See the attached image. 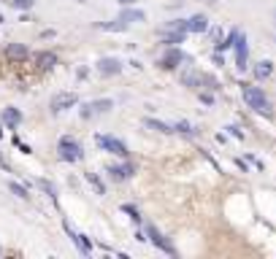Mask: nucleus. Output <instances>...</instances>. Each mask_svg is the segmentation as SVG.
<instances>
[{"instance_id":"nucleus-25","label":"nucleus","mask_w":276,"mask_h":259,"mask_svg":"<svg viewBox=\"0 0 276 259\" xmlns=\"http://www.w3.org/2000/svg\"><path fill=\"white\" fill-rule=\"evenodd\" d=\"M8 6L17 8V11H30V8L36 6V0H8Z\"/></svg>"},{"instance_id":"nucleus-3","label":"nucleus","mask_w":276,"mask_h":259,"mask_svg":"<svg viewBox=\"0 0 276 259\" xmlns=\"http://www.w3.org/2000/svg\"><path fill=\"white\" fill-rule=\"evenodd\" d=\"M95 143H98L103 151H108V154L122 157V159H127V154H130L127 146H125L119 138H114V135H95Z\"/></svg>"},{"instance_id":"nucleus-20","label":"nucleus","mask_w":276,"mask_h":259,"mask_svg":"<svg viewBox=\"0 0 276 259\" xmlns=\"http://www.w3.org/2000/svg\"><path fill=\"white\" fill-rule=\"evenodd\" d=\"M95 27H98V30H106V33H122V30H127V22L114 19V22H98Z\"/></svg>"},{"instance_id":"nucleus-16","label":"nucleus","mask_w":276,"mask_h":259,"mask_svg":"<svg viewBox=\"0 0 276 259\" xmlns=\"http://www.w3.org/2000/svg\"><path fill=\"white\" fill-rule=\"evenodd\" d=\"M184 35H187V33H176V30H160V38H163L165 46H176V43H184Z\"/></svg>"},{"instance_id":"nucleus-28","label":"nucleus","mask_w":276,"mask_h":259,"mask_svg":"<svg viewBox=\"0 0 276 259\" xmlns=\"http://www.w3.org/2000/svg\"><path fill=\"white\" fill-rule=\"evenodd\" d=\"M14 146H19V151H22V154H33V149H30L27 143H22V138H19V135H14Z\"/></svg>"},{"instance_id":"nucleus-8","label":"nucleus","mask_w":276,"mask_h":259,"mask_svg":"<svg viewBox=\"0 0 276 259\" xmlns=\"http://www.w3.org/2000/svg\"><path fill=\"white\" fill-rule=\"evenodd\" d=\"M79 103V98L73 92H60L52 98V103H49V108H52V114H63V111L73 108V105Z\"/></svg>"},{"instance_id":"nucleus-11","label":"nucleus","mask_w":276,"mask_h":259,"mask_svg":"<svg viewBox=\"0 0 276 259\" xmlns=\"http://www.w3.org/2000/svg\"><path fill=\"white\" fill-rule=\"evenodd\" d=\"M98 73L100 76H117V73H122V60H117V57H103V60H98Z\"/></svg>"},{"instance_id":"nucleus-10","label":"nucleus","mask_w":276,"mask_h":259,"mask_svg":"<svg viewBox=\"0 0 276 259\" xmlns=\"http://www.w3.org/2000/svg\"><path fill=\"white\" fill-rule=\"evenodd\" d=\"M106 173L111 176L114 181H127V179H133V176H135V165L125 159V162H119V165H108Z\"/></svg>"},{"instance_id":"nucleus-29","label":"nucleus","mask_w":276,"mask_h":259,"mask_svg":"<svg viewBox=\"0 0 276 259\" xmlns=\"http://www.w3.org/2000/svg\"><path fill=\"white\" fill-rule=\"evenodd\" d=\"M230 130V135H233V138H238V140H244V133H241L238 127H228Z\"/></svg>"},{"instance_id":"nucleus-9","label":"nucleus","mask_w":276,"mask_h":259,"mask_svg":"<svg viewBox=\"0 0 276 259\" xmlns=\"http://www.w3.org/2000/svg\"><path fill=\"white\" fill-rule=\"evenodd\" d=\"M147 235H149V240H152L154 246L160 248V251L170 254V257L176 254V248H173V243H170L168 238H165V235H163V232H160V230H157V227H154V224H147Z\"/></svg>"},{"instance_id":"nucleus-6","label":"nucleus","mask_w":276,"mask_h":259,"mask_svg":"<svg viewBox=\"0 0 276 259\" xmlns=\"http://www.w3.org/2000/svg\"><path fill=\"white\" fill-rule=\"evenodd\" d=\"M114 108V100L103 98V100H92V103H84L82 105V119H92V116H100V114H108Z\"/></svg>"},{"instance_id":"nucleus-7","label":"nucleus","mask_w":276,"mask_h":259,"mask_svg":"<svg viewBox=\"0 0 276 259\" xmlns=\"http://www.w3.org/2000/svg\"><path fill=\"white\" fill-rule=\"evenodd\" d=\"M182 84L190 86V89H198L200 84H209L212 89H219L217 81L209 79V76H203V73H198V70H184V73H182Z\"/></svg>"},{"instance_id":"nucleus-5","label":"nucleus","mask_w":276,"mask_h":259,"mask_svg":"<svg viewBox=\"0 0 276 259\" xmlns=\"http://www.w3.org/2000/svg\"><path fill=\"white\" fill-rule=\"evenodd\" d=\"M182 62H187V54H184L179 46H168V49H165V54L160 57L157 65H160L163 70H176Z\"/></svg>"},{"instance_id":"nucleus-27","label":"nucleus","mask_w":276,"mask_h":259,"mask_svg":"<svg viewBox=\"0 0 276 259\" xmlns=\"http://www.w3.org/2000/svg\"><path fill=\"white\" fill-rule=\"evenodd\" d=\"M122 213H127L135 224H141V213H138V208H135V205H122Z\"/></svg>"},{"instance_id":"nucleus-15","label":"nucleus","mask_w":276,"mask_h":259,"mask_svg":"<svg viewBox=\"0 0 276 259\" xmlns=\"http://www.w3.org/2000/svg\"><path fill=\"white\" fill-rule=\"evenodd\" d=\"M255 79L257 81H265V79H271V73H274V62H271V60H260L257 65H255Z\"/></svg>"},{"instance_id":"nucleus-19","label":"nucleus","mask_w":276,"mask_h":259,"mask_svg":"<svg viewBox=\"0 0 276 259\" xmlns=\"http://www.w3.org/2000/svg\"><path fill=\"white\" fill-rule=\"evenodd\" d=\"M144 124H147L149 130H154V133H163V135L173 133V124H165V121H160V119H144Z\"/></svg>"},{"instance_id":"nucleus-13","label":"nucleus","mask_w":276,"mask_h":259,"mask_svg":"<svg viewBox=\"0 0 276 259\" xmlns=\"http://www.w3.org/2000/svg\"><path fill=\"white\" fill-rule=\"evenodd\" d=\"M36 65L41 70H52L54 65H57V54L54 52H38L36 54Z\"/></svg>"},{"instance_id":"nucleus-24","label":"nucleus","mask_w":276,"mask_h":259,"mask_svg":"<svg viewBox=\"0 0 276 259\" xmlns=\"http://www.w3.org/2000/svg\"><path fill=\"white\" fill-rule=\"evenodd\" d=\"M87 181L92 184V189L98 192V195H106V184H103V181H100L98 176H95V173H87Z\"/></svg>"},{"instance_id":"nucleus-34","label":"nucleus","mask_w":276,"mask_h":259,"mask_svg":"<svg viewBox=\"0 0 276 259\" xmlns=\"http://www.w3.org/2000/svg\"><path fill=\"white\" fill-rule=\"evenodd\" d=\"M209 3H214V0H209Z\"/></svg>"},{"instance_id":"nucleus-26","label":"nucleus","mask_w":276,"mask_h":259,"mask_svg":"<svg viewBox=\"0 0 276 259\" xmlns=\"http://www.w3.org/2000/svg\"><path fill=\"white\" fill-rule=\"evenodd\" d=\"M36 184H38V189H43V192H46V195H49V197H52V200H54V202H57V189H54V186H52V184H49V181H43V179H38V181H36Z\"/></svg>"},{"instance_id":"nucleus-23","label":"nucleus","mask_w":276,"mask_h":259,"mask_svg":"<svg viewBox=\"0 0 276 259\" xmlns=\"http://www.w3.org/2000/svg\"><path fill=\"white\" fill-rule=\"evenodd\" d=\"M8 189H11V195H17L19 200H30V192L24 189L22 184H17V181H8Z\"/></svg>"},{"instance_id":"nucleus-36","label":"nucleus","mask_w":276,"mask_h":259,"mask_svg":"<svg viewBox=\"0 0 276 259\" xmlns=\"http://www.w3.org/2000/svg\"><path fill=\"white\" fill-rule=\"evenodd\" d=\"M0 254H3V248H0Z\"/></svg>"},{"instance_id":"nucleus-32","label":"nucleus","mask_w":276,"mask_h":259,"mask_svg":"<svg viewBox=\"0 0 276 259\" xmlns=\"http://www.w3.org/2000/svg\"><path fill=\"white\" fill-rule=\"evenodd\" d=\"M133 3H138V0H119V6H133Z\"/></svg>"},{"instance_id":"nucleus-22","label":"nucleus","mask_w":276,"mask_h":259,"mask_svg":"<svg viewBox=\"0 0 276 259\" xmlns=\"http://www.w3.org/2000/svg\"><path fill=\"white\" fill-rule=\"evenodd\" d=\"M173 133H182V135H195L198 130H195V124H190L187 119H182V121H176V124H173Z\"/></svg>"},{"instance_id":"nucleus-17","label":"nucleus","mask_w":276,"mask_h":259,"mask_svg":"<svg viewBox=\"0 0 276 259\" xmlns=\"http://www.w3.org/2000/svg\"><path fill=\"white\" fill-rule=\"evenodd\" d=\"M27 46L24 43H8L6 46V57L8 60H27Z\"/></svg>"},{"instance_id":"nucleus-4","label":"nucleus","mask_w":276,"mask_h":259,"mask_svg":"<svg viewBox=\"0 0 276 259\" xmlns=\"http://www.w3.org/2000/svg\"><path fill=\"white\" fill-rule=\"evenodd\" d=\"M233 46H235V68L244 73V70L249 68V43H247V35L241 33V30H238V35H235Z\"/></svg>"},{"instance_id":"nucleus-14","label":"nucleus","mask_w":276,"mask_h":259,"mask_svg":"<svg viewBox=\"0 0 276 259\" xmlns=\"http://www.w3.org/2000/svg\"><path fill=\"white\" fill-rule=\"evenodd\" d=\"M187 30L190 33H206V30H209V19H206L203 14H195V17L187 19Z\"/></svg>"},{"instance_id":"nucleus-18","label":"nucleus","mask_w":276,"mask_h":259,"mask_svg":"<svg viewBox=\"0 0 276 259\" xmlns=\"http://www.w3.org/2000/svg\"><path fill=\"white\" fill-rule=\"evenodd\" d=\"M3 121H6L11 130H17V127L22 124V111H17V108H3Z\"/></svg>"},{"instance_id":"nucleus-31","label":"nucleus","mask_w":276,"mask_h":259,"mask_svg":"<svg viewBox=\"0 0 276 259\" xmlns=\"http://www.w3.org/2000/svg\"><path fill=\"white\" fill-rule=\"evenodd\" d=\"M0 167H3V170H11V165H8L6 159H3V154H0Z\"/></svg>"},{"instance_id":"nucleus-12","label":"nucleus","mask_w":276,"mask_h":259,"mask_svg":"<svg viewBox=\"0 0 276 259\" xmlns=\"http://www.w3.org/2000/svg\"><path fill=\"white\" fill-rule=\"evenodd\" d=\"M63 227H65V232L71 235V240L76 243V248H79V251H82L84 257H89V254H92V243H89V238H87V235H79V232H73L68 221H63Z\"/></svg>"},{"instance_id":"nucleus-30","label":"nucleus","mask_w":276,"mask_h":259,"mask_svg":"<svg viewBox=\"0 0 276 259\" xmlns=\"http://www.w3.org/2000/svg\"><path fill=\"white\" fill-rule=\"evenodd\" d=\"M200 100H203L206 105H212V103H214V98H212V95H209V92H200Z\"/></svg>"},{"instance_id":"nucleus-2","label":"nucleus","mask_w":276,"mask_h":259,"mask_svg":"<svg viewBox=\"0 0 276 259\" xmlns=\"http://www.w3.org/2000/svg\"><path fill=\"white\" fill-rule=\"evenodd\" d=\"M57 154H60V159L63 162H79L84 157V151H82V146H79V140H73L71 135H63L60 138V143H57Z\"/></svg>"},{"instance_id":"nucleus-21","label":"nucleus","mask_w":276,"mask_h":259,"mask_svg":"<svg viewBox=\"0 0 276 259\" xmlns=\"http://www.w3.org/2000/svg\"><path fill=\"white\" fill-rule=\"evenodd\" d=\"M119 19H122V22H144V19H147V14L144 11H138V8H125L122 14H119Z\"/></svg>"},{"instance_id":"nucleus-1","label":"nucleus","mask_w":276,"mask_h":259,"mask_svg":"<svg viewBox=\"0 0 276 259\" xmlns=\"http://www.w3.org/2000/svg\"><path fill=\"white\" fill-rule=\"evenodd\" d=\"M241 98H244V103H247L249 108L255 111V114L265 116V119H271V116H274V103L265 98V92L260 89V86L241 84Z\"/></svg>"},{"instance_id":"nucleus-35","label":"nucleus","mask_w":276,"mask_h":259,"mask_svg":"<svg viewBox=\"0 0 276 259\" xmlns=\"http://www.w3.org/2000/svg\"><path fill=\"white\" fill-rule=\"evenodd\" d=\"M0 135H3V130H0Z\"/></svg>"},{"instance_id":"nucleus-33","label":"nucleus","mask_w":276,"mask_h":259,"mask_svg":"<svg viewBox=\"0 0 276 259\" xmlns=\"http://www.w3.org/2000/svg\"><path fill=\"white\" fill-rule=\"evenodd\" d=\"M0 24H3V14H0Z\"/></svg>"}]
</instances>
